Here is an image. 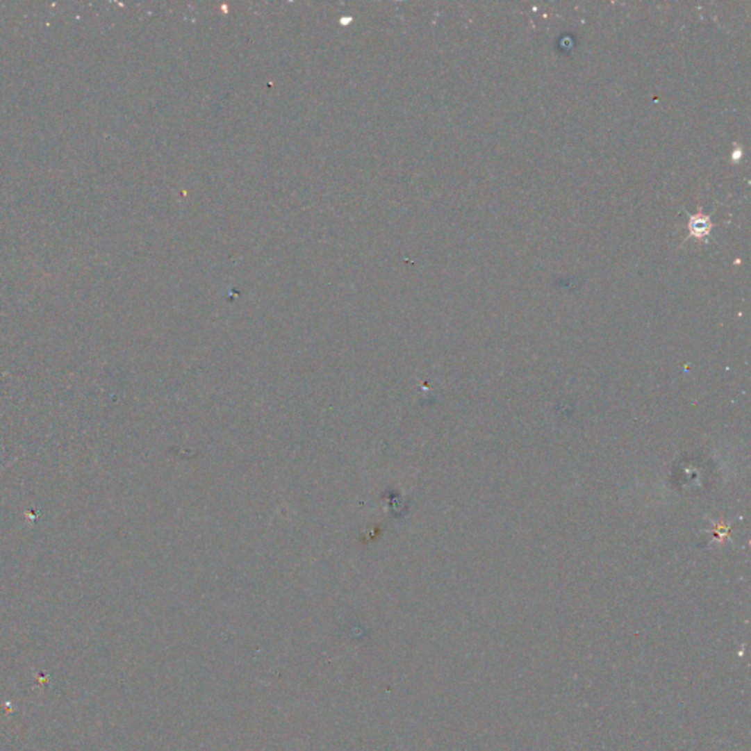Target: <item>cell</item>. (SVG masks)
Returning a JSON list of instances; mask_svg holds the SVG:
<instances>
[{"label": "cell", "instance_id": "1", "mask_svg": "<svg viewBox=\"0 0 751 751\" xmlns=\"http://www.w3.org/2000/svg\"><path fill=\"white\" fill-rule=\"evenodd\" d=\"M707 228H709V223L704 219H700L695 223H691V231L698 236H700V233H706Z\"/></svg>", "mask_w": 751, "mask_h": 751}]
</instances>
